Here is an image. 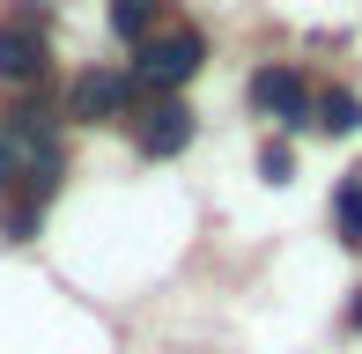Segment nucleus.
Returning <instances> with one entry per match:
<instances>
[{"label":"nucleus","mask_w":362,"mask_h":354,"mask_svg":"<svg viewBox=\"0 0 362 354\" xmlns=\"http://www.w3.org/2000/svg\"><path fill=\"white\" fill-rule=\"evenodd\" d=\"M134 96H141L134 74L89 67V74H74V89H67V118H81V126H111V118H126V111H134Z\"/></svg>","instance_id":"2"},{"label":"nucleus","mask_w":362,"mask_h":354,"mask_svg":"<svg viewBox=\"0 0 362 354\" xmlns=\"http://www.w3.org/2000/svg\"><path fill=\"white\" fill-rule=\"evenodd\" d=\"M45 74V37L30 23H8L0 30V82H37Z\"/></svg>","instance_id":"5"},{"label":"nucleus","mask_w":362,"mask_h":354,"mask_svg":"<svg viewBox=\"0 0 362 354\" xmlns=\"http://www.w3.org/2000/svg\"><path fill=\"white\" fill-rule=\"evenodd\" d=\"M318 126H325V133H355V126H362V96L355 89H325L318 96Z\"/></svg>","instance_id":"7"},{"label":"nucleus","mask_w":362,"mask_h":354,"mask_svg":"<svg viewBox=\"0 0 362 354\" xmlns=\"http://www.w3.org/2000/svg\"><path fill=\"white\" fill-rule=\"evenodd\" d=\"M252 104H259V111H274L281 126H303L310 89H303V74H296V67H259V74H252Z\"/></svg>","instance_id":"3"},{"label":"nucleus","mask_w":362,"mask_h":354,"mask_svg":"<svg viewBox=\"0 0 362 354\" xmlns=\"http://www.w3.org/2000/svg\"><path fill=\"white\" fill-rule=\"evenodd\" d=\"M134 140H141V155H156V163H163V155H177V148L192 140V111H185V104H148L141 126H134Z\"/></svg>","instance_id":"4"},{"label":"nucleus","mask_w":362,"mask_h":354,"mask_svg":"<svg viewBox=\"0 0 362 354\" xmlns=\"http://www.w3.org/2000/svg\"><path fill=\"white\" fill-rule=\"evenodd\" d=\"M259 170H267V185H288V148H281V140H274V148H259Z\"/></svg>","instance_id":"9"},{"label":"nucleus","mask_w":362,"mask_h":354,"mask_svg":"<svg viewBox=\"0 0 362 354\" xmlns=\"http://www.w3.org/2000/svg\"><path fill=\"white\" fill-rule=\"evenodd\" d=\"M148 23H156V0H111V30H119V37H148Z\"/></svg>","instance_id":"8"},{"label":"nucleus","mask_w":362,"mask_h":354,"mask_svg":"<svg viewBox=\"0 0 362 354\" xmlns=\"http://www.w3.org/2000/svg\"><path fill=\"white\" fill-rule=\"evenodd\" d=\"M333 229H340V244H355V251H362V170L333 192Z\"/></svg>","instance_id":"6"},{"label":"nucleus","mask_w":362,"mask_h":354,"mask_svg":"<svg viewBox=\"0 0 362 354\" xmlns=\"http://www.w3.org/2000/svg\"><path fill=\"white\" fill-rule=\"evenodd\" d=\"M348 317H355V325H362V295H355V310H348Z\"/></svg>","instance_id":"11"},{"label":"nucleus","mask_w":362,"mask_h":354,"mask_svg":"<svg viewBox=\"0 0 362 354\" xmlns=\"http://www.w3.org/2000/svg\"><path fill=\"white\" fill-rule=\"evenodd\" d=\"M207 59V37L200 30H170V37H141V59H134V82L141 89H177L192 82Z\"/></svg>","instance_id":"1"},{"label":"nucleus","mask_w":362,"mask_h":354,"mask_svg":"<svg viewBox=\"0 0 362 354\" xmlns=\"http://www.w3.org/2000/svg\"><path fill=\"white\" fill-rule=\"evenodd\" d=\"M0 185H15V155H8V133H0Z\"/></svg>","instance_id":"10"}]
</instances>
